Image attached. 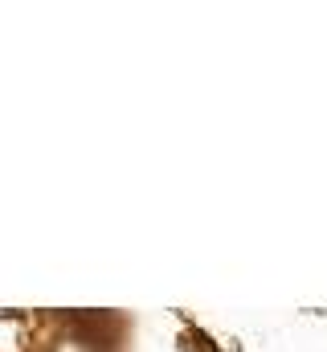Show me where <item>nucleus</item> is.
Returning a JSON list of instances; mask_svg holds the SVG:
<instances>
[]
</instances>
